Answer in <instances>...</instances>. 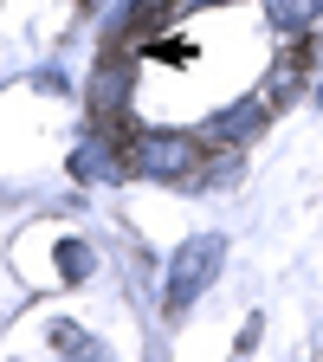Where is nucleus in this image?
I'll return each mask as SVG.
<instances>
[{
	"instance_id": "nucleus-1",
	"label": "nucleus",
	"mask_w": 323,
	"mask_h": 362,
	"mask_svg": "<svg viewBox=\"0 0 323 362\" xmlns=\"http://www.w3.org/2000/svg\"><path fill=\"white\" fill-rule=\"evenodd\" d=\"M136 175H155V181H201L207 175V143L201 136H175V129H136Z\"/></svg>"
},
{
	"instance_id": "nucleus-2",
	"label": "nucleus",
	"mask_w": 323,
	"mask_h": 362,
	"mask_svg": "<svg viewBox=\"0 0 323 362\" xmlns=\"http://www.w3.org/2000/svg\"><path fill=\"white\" fill-rule=\"evenodd\" d=\"M220 259H226V246L220 240H188V246H181L175 252V272H168V285H162V304H168V317L175 310H188L207 285H213V272H220Z\"/></svg>"
},
{
	"instance_id": "nucleus-3",
	"label": "nucleus",
	"mask_w": 323,
	"mask_h": 362,
	"mask_svg": "<svg viewBox=\"0 0 323 362\" xmlns=\"http://www.w3.org/2000/svg\"><path fill=\"white\" fill-rule=\"evenodd\" d=\"M265 110H271L265 98H246L240 110H226V117H213L201 143H207V149H233V143H246V136H259V129H265Z\"/></svg>"
},
{
	"instance_id": "nucleus-4",
	"label": "nucleus",
	"mask_w": 323,
	"mask_h": 362,
	"mask_svg": "<svg viewBox=\"0 0 323 362\" xmlns=\"http://www.w3.org/2000/svg\"><path fill=\"white\" fill-rule=\"evenodd\" d=\"M52 343H59V349H65L71 362H104V349L90 343L84 330H71V324H59V330H52Z\"/></svg>"
},
{
	"instance_id": "nucleus-5",
	"label": "nucleus",
	"mask_w": 323,
	"mask_h": 362,
	"mask_svg": "<svg viewBox=\"0 0 323 362\" xmlns=\"http://www.w3.org/2000/svg\"><path fill=\"white\" fill-rule=\"evenodd\" d=\"M271 20H278L285 33H304L317 20V0H271Z\"/></svg>"
},
{
	"instance_id": "nucleus-6",
	"label": "nucleus",
	"mask_w": 323,
	"mask_h": 362,
	"mask_svg": "<svg viewBox=\"0 0 323 362\" xmlns=\"http://www.w3.org/2000/svg\"><path fill=\"white\" fill-rule=\"evenodd\" d=\"M90 265H98V252H90L84 240H65L59 246V272H65V279H90Z\"/></svg>"
}]
</instances>
